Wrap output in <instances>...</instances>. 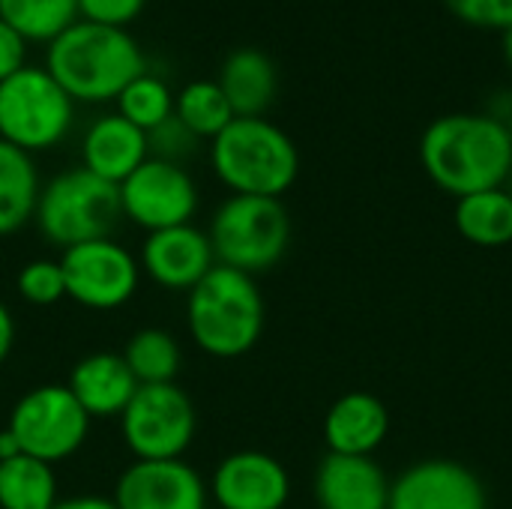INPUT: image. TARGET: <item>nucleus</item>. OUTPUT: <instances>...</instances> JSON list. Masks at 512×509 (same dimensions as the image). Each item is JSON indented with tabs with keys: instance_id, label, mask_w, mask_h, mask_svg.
Returning a JSON list of instances; mask_svg holds the SVG:
<instances>
[{
	"instance_id": "f257e3e1",
	"label": "nucleus",
	"mask_w": 512,
	"mask_h": 509,
	"mask_svg": "<svg viewBox=\"0 0 512 509\" xmlns=\"http://www.w3.org/2000/svg\"><path fill=\"white\" fill-rule=\"evenodd\" d=\"M420 162L429 180L456 198L501 189L512 171L507 123L492 114H444L423 132Z\"/></svg>"
},
{
	"instance_id": "f03ea898",
	"label": "nucleus",
	"mask_w": 512,
	"mask_h": 509,
	"mask_svg": "<svg viewBox=\"0 0 512 509\" xmlns=\"http://www.w3.org/2000/svg\"><path fill=\"white\" fill-rule=\"evenodd\" d=\"M48 75L72 102H114L123 87L147 69L144 51L126 27H108L78 18L45 51Z\"/></svg>"
},
{
	"instance_id": "7ed1b4c3",
	"label": "nucleus",
	"mask_w": 512,
	"mask_h": 509,
	"mask_svg": "<svg viewBox=\"0 0 512 509\" xmlns=\"http://www.w3.org/2000/svg\"><path fill=\"white\" fill-rule=\"evenodd\" d=\"M267 303L255 276L216 264L186 294V330L216 360L246 357L264 336Z\"/></svg>"
},
{
	"instance_id": "20e7f679",
	"label": "nucleus",
	"mask_w": 512,
	"mask_h": 509,
	"mask_svg": "<svg viewBox=\"0 0 512 509\" xmlns=\"http://www.w3.org/2000/svg\"><path fill=\"white\" fill-rule=\"evenodd\" d=\"M210 165L231 195L282 198L297 183L300 153L267 117H234L210 141Z\"/></svg>"
},
{
	"instance_id": "39448f33",
	"label": "nucleus",
	"mask_w": 512,
	"mask_h": 509,
	"mask_svg": "<svg viewBox=\"0 0 512 509\" xmlns=\"http://www.w3.org/2000/svg\"><path fill=\"white\" fill-rule=\"evenodd\" d=\"M120 222L123 213L117 186L81 165L54 174L39 189L33 225L42 240L60 252L78 243L114 237Z\"/></svg>"
},
{
	"instance_id": "423d86ee",
	"label": "nucleus",
	"mask_w": 512,
	"mask_h": 509,
	"mask_svg": "<svg viewBox=\"0 0 512 509\" xmlns=\"http://www.w3.org/2000/svg\"><path fill=\"white\" fill-rule=\"evenodd\" d=\"M207 237L216 264L261 276L285 258L291 246V216L282 198L228 195L213 210Z\"/></svg>"
},
{
	"instance_id": "0eeeda50",
	"label": "nucleus",
	"mask_w": 512,
	"mask_h": 509,
	"mask_svg": "<svg viewBox=\"0 0 512 509\" xmlns=\"http://www.w3.org/2000/svg\"><path fill=\"white\" fill-rule=\"evenodd\" d=\"M75 102L45 66H24L0 81V141L36 156L66 141Z\"/></svg>"
},
{
	"instance_id": "6e6552de",
	"label": "nucleus",
	"mask_w": 512,
	"mask_h": 509,
	"mask_svg": "<svg viewBox=\"0 0 512 509\" xmlns=\"http://www.w3.org/2000/svg\"><path fill=\"white\" fill-rule=\"evenodd\" d=\"M120 435L138 462L183 459L198 435L192 396L177 384H141L120 414Z\"/></svg>"
},
{
	"instance_id": "1a4fd4ad",
	"label": "nucleus",
	"mask_w": 512,
	"mask_h": 509,
	"mask_svg": "<svg viewBox=\"0 0 512 509\" xmlns=\"http://www.w3.org/2000/svg\"><path fill=\"white\" fill-rule=\"evenodd\" d=\"M90 423L93 420L84 414L66 384H36L18 396L6 429L15 435L21 453L48 465H60L84 447Z\"/></svg>"
},
{
	"instance_id": "9d476101",
	"label": "nucleus",
	"mask_w": 512,
	"mask_h": 509,
	"mask_svg": "<svg viewBox=\"0 0 512 509\" xmlns=\"http://www.w3.org/2000/svg\"><path fill=\"white\" fill-rule=\"evenodd\" d=\"M66 297L90 312L123 309L141 285V264L114 237L78 243L60 252Z\"/></svg>"
},
{
	"instance_id": "9b49d317",
	"label": "nucleus",
	"mask_w": 512,
	"mask_h": 509,
	"mask_svg": "<svg viewBox=\"0 0 512 509\" xmlns=\"http://www.w3.org/2000/svg\"><path fill=\"white\" fill-rule=\"evenodd\" d=\"M120 213L129 225L141 228L144 234L192 225L201 192L195 177L180 165L168 159H144L120 186Z\"/></svg>"
},
{
	"instance_id": "f8f14e48",
	"label": "nucleus",
	"mask_w": 512,
	"mask_h": 509,
	"mask_svg": "<svg viewBox=\"0 0 512 509\" xmlns=\"http://www.w3.org/2000/svg\"><path fill=\"white\" fill-rule=\"evenodd\" d=\"M207 489L219 509H285L291 474L264 450H234L213 468Z\"/></svg>"
},
{
	"instance_id": "ddd939ff",
	"label": "nucleus",
	"mask_w": 512,
	"mask_h": 509,
	"mask_svg": "<svg viewBox=\"0 0 512 509\" xmlns=\"http://www.w3.org/2000/svg\"><path fill=\"white\" fill-rule=\"evenodd\" d=\"M117 509H207L210 489L186 459L132 462L114 483Z\"/></svg>"
},
{
	"instance_id": "4468645a",
	"label": "nucleus",
	"mask_w": 512,
	"mask_h": 509,
	"mask_svg": "<svg viewBox=\"0 0 512 509\" xmlns=\"http://www.w3.org/2000/svg\"><path fill=\"white\" fill-rule=\"evenodd\" d=\"M489 495L483 480L453 462V459H426L402 471L390 483L387 509H486Z\"/></svg>"
},
{
	"instance_id": "2eb2a0df",
	"label": "nucleus",
	"mask_w": 512,
	"mask_h": 509,
	"mask_svg": "<svg viewBox=\"0 0 512 509\" xmlns=\"http://www.w3.org/2000/svg\"><path fill=\"white\" fill-rule=\"evenodd\" d=\"M138 264L153 285L165 291L189 294L216 267V255L207 228L177 225V228L144 234Z\"/></svg>"
},
{
	"instance_id": "dca6fc26",
	"label": "nucleus",
	"mask_w": 512,
	"mask_h": 509,
	"mask_svg": "<svg viewBox=\"0 0 512 509\" xmlns=\"http://www.w3.org/2000/svg\"><path fill=\"white\" fill-rule=\"evenodd\" d=\"M390 477L372 456L327 453L312 480L318 509H387Z\"/></svg>"
},
{
	"instance_id": "f3484780",
	"label": "nucleus",
	"mask_w": 512,
	"mask_h": 509,
	"mask_svg": "<svg viewBox=\"0 0 512 509\" xmlns=\"http://www.w3.org/2000/svg\"><path fill=\"white\" fill-rule=\"evenodd\" d=\"M66 387L90 420H120L141 384L135 381L123 354L93 351L72 366Z\"/></svg>"
},
{
	"instance_id": "a211bd4d",
	"label": "nucleus",
	"mask_w": 512,
	"mask_h": 509,
	"mask_svg": "<svg viewBox=\"0 0 512 509\" xmlns=\"http://www.w3.org/2000/svg\"><path fill=\"white\" fill-rule=\"evenodd\" d=\"M144 159H150L147 132L123 120L117 111L96 117L81 135V168L120 186Z\"/></svg>"
},
{
	"instance_id": "6ab92c4d",
	"label": "nucleus",
	"mask_w": 512,
	"mask_h": 509,
	"mask_svg": "<svg viewBox=\"0 0 512 509\" xmlns=\"http://www.w3.org/2000/svg\"><path fill=\"white\" fill-rule=\"evenodd\" d=\"M390 435L387 405L363 390L339 396L324 414V444L327 453L339 456H375V450Z\"/></svg>"
},
{
	"instance_id": "aec40b11",
	"label": "nucleus",
	"mask_w": 512,
	"mask_h": 509,
	"mask_svg": "<svg viewBox=\"0 0 512 509\" xmlns=\"http://www.w3.org/2000/svg\"><path fill=\"white\" fill-rule=\"evenodd\" d=\"M216 84L222 87L234 117H264L279 90L276 63L258 48H234L219 69Z\"/></svg>"
},
{
	"instance_id": "412c9836",
	"label": "nucleus",
	"mask_w": 512,
	"mask_h": 509,
	"mask_svg": "<svg viewBox=\"0 0 512 509\" xmlns=\"http://www.w3.org/2000/svg\"><path fill=\"white\" fill-rule=\"evenodd\" d=\"M39 189L36 159L0 141V237H12L33 222Z\"/></svg>"
},
{
	"instance_id": "4be33fe9",
	"label": "nucleus",
	"mask_w": 512,
	"mask_h": 509,
	"mask_svg": "<svg viewBox=\"0 0 512 509\" xmlns=\"http://www.w3.org/2000/svg\"><path fill=\"white\" fill-rule=\"evenodd\" d=\"M456 231L480 249H504L512 243V195L501 189L456 198Z\"/></svg>"
},
{
	"instance_id": "5701e85b",
	"label": "nucleus",
	"mask_w": 512,
	"mask_h": 509,
	"mask_svg": "<svg viewBox=\"0 0 512 509\" xmlns=\"http://www.w3.org/2000/svg\"><path fill=\"white\" fill-rule=\"evenodd\" d=\"M60 501L54 465L27 453L0 462V509H51Z\"/></svg>"
},
{
	"instance_id": "b1692460",
	"label": "nucleus",
	"mask_w": 512,
	"mask_h": 509,
	"mask_svg": "<svg viewBox=\"0 0 512 509\" xmlns=\"http://www.w3.org/2000/svg\"><path fill=\"white\" fill-rule=\"evenodd\" d=\"M138 384H171L183 366V348L174 333L162 327H141L120 351Z\"/></svg>"
},
{
	"instance_id": "393cba45",
	"label": "nucleus",
	"mask_w": 512,
	"mask_h": 509,
	"mask_svg": "<svg viewBox=\"0 0 512 509\" xmlns=\"http://www.w3.org/2000/svg\"><path fill=\"white\" fill-rule=\"evenodd\" d=\"M174 117L198 141H213L234 120V111L216 81L198 78L183 84L180 93H174Z\"/></svg>"
},
{
	"instance_id": "a878e982",
	"label": "nucleus",
	"mask_w": 512,
	"mask_h": 509,
	"mask_svg": "<svg viewBox=\"0 0 512 509\" xmlns=\"http://www.w3.org/2000/svg\"><path fill=\"white\" fill-rule=\"evenodd\" d=\"M0 18L12 24L27 45H48L78 21V0H0Z\"/></svg>"
},
{
	"instance_id": "bb28decb",
	"label": "nucleus",
	"mask_w": 512,
	"mask_h": 509,
	"mask_svg": "<svg viewBox=\"0 0 512 509\" xmlns=\"http://www.w3.org/2000/svg\"><path fill=\"white\" fill-rule=\"evenodd\" d=\"M114 102H117V114L132 126H138L141 132H153L168 117H174V90L147 69L135 75Z\"/></svg>"
},
{
	"instance_id": "cd10ccee",
	"label": "nucleus",
	"mask_w": 512,
	"mask_h": 509,
	"mask_svg": "<svg viewBox=\"0 0 512 509\" xmlns=\"http://www.w3.org/2000/svg\"><path fill=\"white\" fill-rule=\"evenodd\" d=\"M15 291L24 303L39 309L66 300V279H63L60 258H33L21 264V270L15 273Z\"/></svg>"
},
{
	"instance_id": "c85d7f7f",
	"label": "nucleus",
	"mask_w": 512,
	"mask_h": 509,
	"mask_svg": "<svg viewBox=\"0 0 512 509\" xmlns=\"http://www.w3.org/2000/svg\"><path fill=\"white\" fill-rule=\"evenodd\" d=\"M198 138L177 120V117H168L162 126H156L153 132H147V147H150V156L156 159H168V162H180L198 150Z\"/></svg>"
},
{
	"instance_id": "c756f323",
	"label": "nucleus",
	"mask_w": 512,
	"mask_h": 509,
	"mask_svg": "<svg viewBox=\"0 0 512 509\" xmlns=\"http://www.w3.org/2000/svg\"><path fill=\"white\" fill-rule=\"evenodd\" d=\"M447 9L477 27H495L510 30L512 27V0H444Z\"/></svg>"
},
{
	"instance_id": "7c9ffc66",
	"label": "nucleus",
	"mask_w": 512,
	"mask_h": 509,
	"mask_svg": "<svg viewBox=\"0 0 512 509\" xmlns=\"http://www.w3.org/2000/svg\"><path fill=\"white\" fill-rule=\"evenodd\" d=\"M144 6L147 0H78V18L108 27H129Z\"/></svg>"
},
{
	"instance_id": "2f4dec72",
	"label": "nucleus",
	"mask_w": 512,
	"mask_h": 509,
	"mask_svg": "<svg viewBox=\"0 0 512 509\" xmlns=\"http://www.w3.org/2000/svg\"><path fill=\"white\" fill-rule=\"evenodd\" d=\"M27 66V39L0 18V81Z\"/></svg>"
},
{
	"instance_id": "473e14b6",
	"label": "nucleus",
	"mask_w": 512,
	"mask_h": 509,
	"mask_svg": "<svg viewBox=\"0 0 512 509\" xmlns=\"http://www.w3.org/2000/svg\"><path fill=\"white\" fill-rule=\"evenodd\" d=\"M15 336H18V327H15V315L9 309V303L0 297V366L9 360L12 348H15Z\"/></svg>"
},
{
	"instance_id": "72a5a7b5",
	"label": "nucleus",
	"mask_w": 512,
	"mask_h": 509,
	"mask_svg": "<svg viewBox=\"0 0 512 509\" xmlns=\"http://www.w3.org/2000/svg\"><path fill=\"white\" fill-rule=\"evenodd\" d=\"M51 509H117V504L105 495H72L60 498Z\"/></svg>"
},
{
	"instance_id": "f704fd0d",
	"label": "nucleus",
	"mask_w": 512,
	"mask_h": 509,
	"mask_svg": "<svg viewBox=\"0 0 512 509\" xmlns=\"http://www.w3.org/2000/svg\"><path fill=\"white\" fill-rule=\"evenodd\" d=\"M15 456H21V447H18V441H15V435L3 426L0 429V462H6V459H15Z\"/></svg>"
},
{
	"instance_id": "c9c22d12",
	"label": "nucleus",
	"mask_w": 512,
	"mask_h": 509,
	"mask_svg": "<svg viewBox=\"0 0 512 509\" xmlns=\"http://www.w3.org/2000/svg\"><path fill=\"white\" fill-rule=\"evenodd\" d=\"M504 57H507V63L512 66V27L504 30Z\"/></svg>"
},
{
	"instance_id": "e433bc0d",
	"label": "nucleus",
	"mask_w": 512,
	"mask_h": 509,
	"mask_svg": "<svg viewBox=\"0 0 512 509\" xmlns=\"http://www.w3.org/2000/svg\"><path fill=\"white\" fill-rule=\"evenodd\" d=\"M504 123H507V132H510V141H512V111H510V117H507Z\"/></svg>"
},
{
	"instance_id": "4c0bfd02",
	"label": "nucleus",
	"mask_w": 512,
	"mask_h": 509,
	"mask_svg": "<svg viewBox=\"0 0 512 509\" xmlns=\"http://www.w3.org/2000/svg\"><path fill=\"white\" fill-rule=\"evenodd\" d=\"M504 189H507V192L512 195V171H510V180H507V186H504Z\"/></svg>"
}]
</instances>
